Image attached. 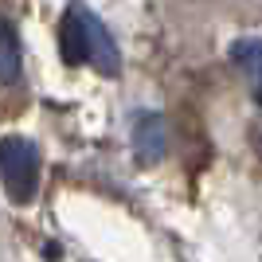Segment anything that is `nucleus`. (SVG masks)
Returning a JSON list of instances; mask_svg holds the SVG:
<instances>
[{"label": "nucleus", "instance_id": "1", "mask_svg": "<svg viewBox=\"0 0 262 262\" xmlns=\"http://www.w3.org/2000/svg\"><path fill=\"white\" fill-rule=\"evenodd\" d=\"M0 180L12 204H32L39 188V149L28 137H4L0 141Z\"/></svg>", "mask_w": 262, "mask_h": 262}, {"label": "nucleus", "instance_id": "2", "mask_svg": "<svg viewBox=\"0 0 262 262\" xmlns=\"http://www.w3.org/2000/svg\"><path fill=\"white\" fill-rule=\"evenodd\" d=\"M82 12V24H86V47H90V63L98 67L102 75H118L121 71V55H118V43H114V35L106 32V24L86 8V4H78Z\"/></svg>", "mask_w": 262, "mask_h": 262}, {"label": "nucleus", "instance_id": "3", "mask_svg": "<svg viewBox=\"0 0 262 262\" xmlns=\"http://www.w3.org/2000/svg\"><path fill=\"white\" fill-rule=\"evenodd\" d=\"M133 153L141 164H157L168 153V125L161 114H141L133 125Z\"/></svg>", "mask_w": 262, "mask_h": 262}, {"label": "nucleus", "instance_id": "4", "mask_svg": "<svg viewBox=\"0 0 262 262\" xmlns=\"http://www.w3.org/2000/svg\"><path fill=\"white\" fill-rule=\"evenodd\" d=\"M59 55H63L67 67L90 63V47H86V24H82V12H78V0L67 8L63 24H59Z\"/></svg>", "mask_w": 262, "mask_h": 262}, {"label": "nucleus", "instance_id": "5", "mask_svg": "<svg viewBox=\"0 0 262 262\" xmlns=\"http://www.w3.org/2000/svg\"><path fill=\"white\" fill-rule=\"evenodd\" d=\"M231 63L251 75L254 98L262 102V39H235L231 43Z\"/></svg>", "mask_w": 262, "mask_h": 262}, {"label": "nucleus", "instance_id": "6", "mask_svg": "<svg viewBox=\"0 0 262 262\" xmlns=\"http://www.w3.org/2000/svg\"><path fill=\"white\" fill-rule=\"evenodd\" d=\"M20 82V43H16V32L0 20V86H12Z\"/></svg>", "mask_w": 262, "mask_h": 262}, {"label": "nucleus", "instance_id": "7", "mask_svg": "<svg viewBox=\"0 0 262 262\" xmlns=\"http://www.w3.org/2000/svg\"><path fill=\"white\" fill-rule=\"evenodd\" d=\"M258 153H262V133H258Z\"/></svg>", "mask_w": 262, "mask_h": 262}]
</instances>
